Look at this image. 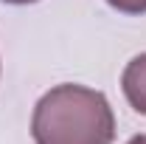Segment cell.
Returning a JSON list of instances; mask_svg holds the SVG:
<instances>
[{
    "label": "cell",
    "mask_w": 146,
    "mask_h": 144,
    "mask_svg": "<svg viewBox=\"0 0 146 144\" xmlns=\"http://www.w3.org/2000/svg\"><path fill=\"white\" fill-rule=\"evenodd\" d=\"M31 136L34 144H112L115 113L101 90L65 82L34 105Z\"/></svg>",
    "instance_id": "obj_1"
},
{
    "label": "cell",
    "mask_w": 146,
    "mask_h": 144,
    "mask_svg": "<svg viewBox=\"0 0 146 144\" xmlns=\"http://www.w3.org/2000/svg\"><path fill=\"white\" fill-rule=\"evenodd\" d=\"M121 90L129 105L146 116V51L127 62V68L121 73Z\"/></svg>",
    "instance_id": "obj_2"
},
{
    "label": "cell",
    "mask_w": 146,
    "mask_h": 144,
    "mask_svg": "<svg viewBox=\"0 0 146 144\" xmlns=\"http://www.w3.org/2000/svg\"><path fill=\"white\" fill-rule=\"evenodd\" d=\"M121 14H146V0H107Z\"/></svg>",
    "instance_id": "obj_3"
},
{
    "label": "cell",
    "mask_w": 146,
    "mask_h": 144,
    "mask_svg": "<svg viewBox=\"0 0 146 144\" xmlns=\"http://www.w3.org/2000/svg\"><path fill=\"white\" fill-rule=\"evenodd\" d=\"M127 144H146V133H138V136H132Z\"/></svg>",
    "instance_id": "obj_4"
},
{
    "label": "cell",
    "mask_w": 146,
    "mask_h": 144,
    "mask_svg": "<svg viewBox=\"0 0 146 144\" xmlns=\"http://www.w3.org/2000/svg\"><path fill=\"white\" fill-rule=\"evenodd\" d=\"M3 3H11V6H28V3H36V0H3Z\"/></svg>",
    "instance_id": "obj_5"
}]
</instances>
